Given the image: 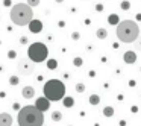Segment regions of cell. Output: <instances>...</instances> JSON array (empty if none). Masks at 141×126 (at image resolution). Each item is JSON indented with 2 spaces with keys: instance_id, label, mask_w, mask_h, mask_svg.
<instances>
[{
  "instance_id": "obj_6",
  "label": "cell",
  "mask_w": 141,
  "mask_h": 126,
  "mask_svg": "<svg viewBox=\"0 0 141 126\" xmlns=\"http://www.w3.org/2000/svg\"><path fill=\"white\" fill-rule=\"evenodd\" d=\"M17 70H18L20 75L29 76V75H32L35 71V62L31 61V59H21V61H18V64H17Z\"/></svg>"
},
{
  "instance_id": "obj_21",
  "label": "cell",
  "mask_w": 141,
  "mask_h": 126,
  "mask_svg": "<svg viewBox=\"0 0 141 126\" xmlns=\"http://www.w3.org/2000/svg\"><path fill=\"white\" fill-rule=\"evenodd\" d=\"M120 8H121L123 11H127V9L130 8V2H127V0H125V2H121V5H120Z\"/></svg>"
},
{
  "instance_id": "obj_2",
  "label": "cell",
  "mask_w": 141,
  "mask_h": 126,
  "mask_svg": "<svg viewBox=\"0 0 141 126\" xmlns=\"http://www.w3.org/2000/svg\"><path fill=\"white\" fill-rule=\"evenodd\" d=\"M117 38L126 44L135 43L140 38V26L134 20L120 21V24H117Z\"/></svg>"
},
{
  "instance_id": "obj_34",
  "label": "cell",
  "mask_w": 141,
  "mask_h": 126,
  "mask_svg": "<svg viewBox=\"0 0 141 126\" xmlns=\"http://www.w3.org/2000/svg\"><path fill=\"white\" fill-rule=\"evenodd\" d=\"M18 126H20V125H18Z\"/></svg>"
},
{
  "instance_id": "obj_15",
  "label": "cell",
  "mask_w": 141,
  "mask_h": 126,
  "mask_svg": "<svg viewBox=\"0 0 141 126\" xmlns=\"http://www.w3.org/2000/svg\"><path fill=\"white\" fill-rule=\"evenodd\" d=\"M108 23H109L111 26H114V24H120V18H118L117 14H111V15L108 17Z\"/></svg>"
},
{
  "instance_id": "obj_24",
  "label": "cell",
  "mask_w": 141,
  "mask_h": 126,
  "mask_svg": "<svg viewBox=\"0 0 141 126\" xmlns=\"http://www.w3.org/2000/svg\"><path fill=\"white\" fill-rule=\"evenodd\" d=\"M135 49H137L138 52H141V35H140V38L135 41Z\"/></svg>"
},
{
  "instance_id": "obj_3",
  "label": "cell",
  "mask_w": 141,
  "mask_h": 126,
  "mask_svg": "<svg viewBox=\"0 0 141 126\" xmlns=\"http://www.w3.org/2000/svg\"><path fill=\"white\" fill-rule=\"evenodd\" d=\"M11 21L17 24V26H26L33 20V11L32 6H29L27 3H17L11 8Z\"/></svg>"
},
{
  "instance_id": "obj_17",
  "label": "cell",
  "mask_w": 141,
  "mask_h": 126,
  "mask_svg": "<svg viewBox=\"0 0 141 126\" xmlns=\"http://www.w3.org/2000/svg\"><path fill=\"white\" fill-rule=\"evenodd\" d=\"M47 68L49 70H56L58 68V61L56 59H49L47 61Z\"/></svg>"
},
{
  "instance_id": "obj_18",
  "label": "cell",
  "mask_w": 141,
  "mask_h": 126,
  "mask_svg": "<svg viewBox=\"0 0 141 126\" xmlns=\"http://www.w3.org/2000/svg\"><path fill=\"white\" fill-rule=\"evenodd\" d=\"M102 112H103L105 117H112V115H114V108H112V106H105Z\"/></svg>"
},
{
  "instance_id": "obj_29",
  "label": "cell",
  "mask_w": 141,
  "mask_h": 126,
  "mask_svg": "<svg viewBox=\"0 0 141 126\" xmlns=\"http://www.w3.org/2000/svg\"><path fill=\"white\" fill-rule=\"evenodd\" d=\"M9 58H15V52H14V50L9 52Z\"/></svg>"
},
{
  "instance_id": "obj_13",
  "label": "cell",
  "mask_w": 141,
  "mask_h": 126,
  "mask_svg": "<svg viewBox=\"0 0 141 126\" xmlns=\"http://www.w3.org/2000/svg\"><path fill=\"white\" fill-rule=\"evenodd\" d=\"M62 103H64V106L65 108H71L73 105H74V99L73 97H70V96H65L62 99Z\"/></svg>"
},
{
  "instance_id": "obj_4",
  "label": "cell",
  "mask_w": 141,
  "mask_h": 126,
  "mask_svg": "<svg viewBox=\"0 0 141 126\" xmlns=\"http://www.w3.org/2000/svg\"><path fill=\"white\" fill-rule=\"evenodd\" d=\"M43 93L50 102H59L65 97V84L61 79H49L43 87Z\"/></svg>"
},
{
  "instance_id": "obj_32",
  "label": "cell",
  "mask_w": 141,
  "mask_h": 126,
  "mask_svg": "<svg viewBox=\"0 0 141 126\" xmlns=\"http://www.w3.org/2000/svg\"><path fill=\"white\" fill-rule=\"evenodd\" d=\"M56 3H62V0H56Z\"/></svg>"
},
{
  "instance_id": "obj_19",
  "label": "cell",
  "mask_w": 141,
  "mask_h": 126,
  "mask_svg": "<svg viewBox=\"0 0 141 126\" xmlns=\"http://www.w3.org/2000/svg\"><path fill=\"white\" fill-rule=\"evenodd\" d=\"M20 84V78L17 76V75H12V76H9V85H12V87H17Z\"/></svg>"
},
{
  "instance_id": "obj_11",
  "label": "cell",
  "mask_w": 141,
  "mask_h": 126,
  "mask_svg": "<svg viewBox=\"0 0 141 126\" xmlns=\"http://www.w3.org/2000/svg\"><path fill=\"white\" fill-rule=\"evenodd\" d=\"M123 61L126 64H134L137 61V53L134 52V50H129V52H126L125 55H123Z\"/></svg>"
},
{
  "instance_id": "obj_27",
  "label": "cell",
  "mask_w": 141,
  "mask_h": 126,
  "mask_svg": "<svg viewBox=\"0 0 141 126\" xmlns=\"http://www.w3.org/2000/svg\"><path fill=\"white\" fill-rule=\"evenodd\" d=\"M20 43H21V44H27V38H26V37H21V38H20Z\"/></svg>"
},
{
  "instance_id": "obj_22",
  "label": "cell",
  "mask_w": 141,
  "mask_h": 126,
  "mask_svg": "<svg viewBox=\"0 0 141 126\" xmlns=\"http://www.w3.org/2000/svg\"><path fill=\"white\" fill-rule=\"evenodd\" d=\"M74 90H76L78 93H83V91H85V85H83V84H78V85L74 87Z\"/></svg>"
},
{
  "instance_id": "obj_1",
  "label": "cell",
  "mask_w": 141,
  "mask_h": 126,
  "mask_svg": "<svg viewBox=\"0 0 141 126\" xmlns=\"http://www.w3.org/2000/svg\"><path fill=\"white\" fill-rule=\"evenodd\" d=\"M18 125L20 126H43L44 112L35 105H26L18 111Z\"/></svg>"
},
{
  "instance_id": "obj_23",
  "label": "cell",
  "mask_w": 141,
  "mask_h": 126,
  "mask_svg": "<svg viewBox=\"0 0 141 126\" xmlns=\"http://www.w3.org/2000/svg\"><path fill=\"white\" fill-rule=\"evenodd\" d=\"M26 3H27L29 6H32V8H35V6H38V5H40V0H27Z\"/></svg>"
},
{
  "instance_id": "obj_28",
  "label": "cell",
  "mask_w": 141,
  "mask_h": 126,
  "mask_svg": "<svg viewBox=\"0 0 141 126\" xmlns=\"http://www.w3.org/2000/svg\"><path fill=\"white\" fill-rule=\"evenodd\" d=\"M96 9H97L99 12H100V11H103V5H97V6H96Z\"/></svg>"
},
{
  "instance_id": "obj_25",
  "label": "cell",
  "mask_w": 141,
  "mask_h": 126,
  "mask_svg": "<svg viewBox=\"0 0 141 126\" xmlns=\"http://www.w3.org/2000/svg\"><path fill=\"white\" fill-rule=\"evenodd\" d=\"M79 38H80V33H79V32H73V33H71V40L76 41V40H79Z\"/></svg>"
},
{
  "instance_id": "obj_10",
  "label": "cell",
  "mask_w": 141,
  "mask_h": 126,
  "mask_svg": "<svg viewBox=\"0 0 141 126\" xmlns=\"http://www.w3.org/2000/svg\"><path fill=\"white\" fill-rule=\"evenodd\" d=\"M21 96H23V99H32V97H35V88L31 87V85L23 87V90H21Z\"/></svg>"
},
{
  "instance_id": "obj_5",
  "label": "cell",
  "mask_w": 141,
  "mask_h": 126,
  "mask_svg": "<svg viewBox=\"0 0 141 126\" xmlns=\"http://www.w3.org/2000/svg\"><path fill=\"white\" fill-rule=\"evenodd\" d=\"M27 58L33 61L35 64L38 62H44L49 58V49L44 43H40V41H35L32 43L31 46L27 47Z\"/></svg>"
},
{
  "instance_id": "obj_30",
  "label": "cell",
  "mask_w": 141,
  "mask_h": 126,
  "mask_svg": "<svg viewBox=\"0 0 141 126\" xmlns=\"http://www.w3.org/2000/svg\"><path fill=\"white\" fill-rule=\"evenodd\" d=\"M3 5H5V6H9V5H11V0H3Z\"/></svg>"
},
{
  "instance_id": "obj_16",
  "label": "cell",
  "mask_w": 141,
  "mask_h": 126,
  "mask_svg": "<svg viewBox=\"0 0 141 126\" xmlns=\"http://www.w3.org/2000/svg\"><path fill=\"white\" fill-rule=\"evenodd\" d=\"M88 102H90V105H99L100 103V97H99V94H91L90 97H88Z\"/></svg>"
},
{
  "instance_id": "obj_12",
  "label": "cell",
  "mask_w": 141,
  "mask_h": 126,
  "mask_svg": "<svg viewBox=\"0 0 141 126\" xmlns=\"http://www.w3.org/2000/svg\"><path fill=\"white\" fill-rule=\"evenodd\" d=\"M96 37H97L99 40H105V38L108 37V31H106L105 28H99V29L96 31Z\"/></svg>"
},
{
  "instance_id": "obj_14",
  "label": "cell",
  "mask_w": 141,
  "mask_h": 126,
  "mask_svg": "<svg viewBox=\"0 0 141 126\" xmlns=\"http://www.w3.org/2000/svg\"><path fill=\"white\" fill-rule=\"evenodd\" d=\"M50 117H52V122L58 123V122H61V120H62V112H61V111H53Z\"/></svg>"
},
{
  "instance_id": "obj_26",
  "label": "cell",
  "mask_w": 141,
  "mask_h": 126,
  "mask_svg": "<svg viewBox=\"0 0 141 126\" xmlns=\"http://www.w3.org/2000/svg\"><path fill=\"white\" fill-rule=\"evenodd\" d=\"M12 108H14L15 111H20V110H21V106H20V103H18V102H15V103L12 105Z\"/></svg>"
},
{
  "instance_id": "obj_31",
  "label": "cell",
  "mask_w": 141,
  "mask_h": 126,
  "mask_svg": "<svg viewBox=\"0 0 141 126\" xmlns=\"http://www.w3.org/2000/svg\"><path fill=\"white\" fill-rule=\"evenodd\" d=\"M130 111H132V112H137V111H138V106H135V105H134V106H132V110H130Z\"/></svg>"
},
{
  "instance_id": "obj_8",
  "label": "cell",
  "mask_w": 141,
  "mask_h": 126,
  "mask_svg": "<svg viewBox=\"0 0 141 126\" xmlns=\"http://www.w3.org/2000/svg\"><path fill=\"white\" fill-rule=\"evenodd\" d=\"M12 115L9 112H0V126H12Z\"/></svg>"
},
{
  "instance_id": "obj_33",
  "label": "cell",
  "mask_w": 141,
  "mask_h": 126,
  "mask_svg": "<svg viewBox=\"0 0 141 126\" xmlns=\"http://www.w3.org/2000/svg\"><path fill=\"white\" fill-rule=\"evenodd\" d=\"M43 126H44V125H43Z\"/></svg>"
},
{
  "instance_id": "obj_9",
  "label": "cell",
  "mask_w": 141,
  "mask_h": 126,
  "mask_svg": "<svg viewBox=\"0 0 141 126\" xmlns=\"http://www.w3.org/2000/svg\"><path fill=\"white\" fill-rule=\"evenodd\" d=\"M29 31L32 33H38V32L43 31V23H41V20H32L31 23H29Z\"/></svg>"
},
{
  "instance_id": "obj_20",
  "label": "cell",
  "mask_w": 141,
  "mask_h": 126,
  "mask_svg": "<svg viewBox=\"0 0 141 126\" xmlns=\"http://www.w3.org/2000/svg\"><path fill=\"white\" fill-rule=\"evenodd\" d=\"M82 64H83V59L79 58V56H76V58L73 59V65H74V67H82Z\"/></svg>"
},
{
  "instance_id": "obj_7",
  "label": "cell",
  "mask_w": 141,
  "mask_h": 126,
  "mask_svg": "<svg viewBox=\"0 0 141 126\" xmlns=\"http://www.w3.org/2000/svg\"><path fill=\"white\" fill-rule=\"evenodd\" d=\"M35 106H36L40 111L46 112L47 110H50V100L47 99L46 96H43V97H38V99L35 100Z\"/></svg>"
}]
</instances>
